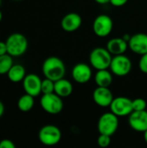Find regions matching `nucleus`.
Returning a JSON list of instances; mask_svg holds the SVG:
<instances>
[{
    "mask_svg": "<svg viewBox=\"0 0 147 148\" xmlns=\"http://www.w3.org/2000/svg\"><path fill=\"white\" fill-rule=\"evenodd\" d=\"M42 71L45 78L54 82L64 78L66 75V66L63 61L57 56L46 58L42 66Z\"/></svg>",
    "mask_w": 147,
    "mask_h": 148,
    "instance_id": "f257e3e1",
    "label": "nucleus"
},
{
    "mask_svg": "<svg viewBox=\"0 0 147 148\" xmlns=\"http://www.w3.org/2000/svg\"><path fill=\"white\" fill-rule=\"evenodd\" d=\"M8 54L13 57L23 56L28 49V40L21 33H13L8 36L5 41Z\"/></svg>",
    "mask_w": 147,
    "mask_h": 148,
    "instance_id": "f03ea898",
    "label": "nucleus"
},
{
    "mask_svg": "<svg viewBox=\"0 0 147 148\" xmlns=\"http://www.w3.org/2000/svg\"><path fill=\"white\" fill-rule=\"evenodd\" d=\"M113 55L107 48L97 47L94 49L89 55V62L91 67L96 70L108 69L112 62Z\"/></svg>",
    "mask_w": 147,
    "mask_h": 148,
    "instance_id": "7ed1b4c3",
    "label": "nucleus"
},
{
    "mask_svg": "<svg viewBox=\"0 0 147 148\" xmlns=\"http://www.w3.org/2000/svg\"><path fill=\"white\" fill-rule=\"evenodd\" d=\"M119 117L113 113H104L98 120L97 130L101 134L113 136L119 128Z\"/></svg>",
    "mask_w": 147,
    "mask_h": 148,
    "instance_id": "20e7f679",
    "label": "nucleus"
},
{
    "mask_svg": "<svg viewBox=\"0 0 147 148\" xmlns=\"http://www.w3.org/2000/svg\"><path fill=\"white\" fill-rule=\"evenodd\" d=\"M40 105L44 112L53 115L60 114L64 106L62 98L55 93L42 95L40 99Z\"/></svg>",
    "mask_w": 147,
    "mask_h": 148,
    "instance_id": "39448f33",
    "label": "nucleus"
},
{
    "mask_svg": "<svg viewBox=\"0 0 147 148\" xmlns=\"http://www.w3.org/2000/svg\"><path fill=\"white\" fill-rule=\"evenodd\" d=\"M39 141L47 147L57 145L62 140V132L60 128L55 125H45L38 133Z\"/></svg>",
    "mask_w": 147,
    "mask_h": 148,
    "instance_id": "423d86ee",
    "label": "nucleus"
},
{
    "mask_svg": "<svg viewBox=\"0 0 147 148\" xmlns=\"http://www.w3.org/2000/svg\"><path fill=\"white\" fill-rule=\"evenodd\" d=\"M133 69V63L131 59L125 54L113 56L109 67L110 71L113 75L123 77L127 75Z\"/></svg>",
    "mask_w": 147,
    "mask_h": 148,
    "instance_id": "0eeeda50",
    "label": "nucleus"
},
{
    "mask_svg": "<svg viewBox=\"0 0 147 148\" xmlns=\"http://www.w3.org/2000/svg\"><path fill=\"white\" fill-rule=\"evenodd\" d=\"M113 29V19L106 14H101L95 17L93 23L94 33L99 37L109 36Z\"/></svg>",
    "mask_w": 147,
    "mask_h": 148,
    "instance_id": "6e6552de",
    "label": "nucleus"
},
{
    "mask_svg": "<svg viewBox=\"0 0 147 148\" xmlns=\"http://www.w3.org/2000/svg\"><path fill=\"white\" fill-rule=\"evenodd\" d=\"M109 108L111 112L117 115L119 118L129 116L130 114L133 111V100L125 96L114 97Z\"/></svg>",
    "mask_w": 147,
    "mask_h": 148,
    "instance_id": "1a4fd4ad",
    "label": "nucleus"
},
{
    "mask_svg": "<svg viewBox=\"0 0 147 148\" xmlns=\"http://www.w3.org/2000/svg\"><path fill=\"white\" fill-rule=\"evenodd\" d=\"M71 75L75 82L79 84H85L91 80L93 76V70L90 65L80 62L73 67Z\"/></svg>",
    "mask_w": 147,
    "mask_h": 148,
    "instance_id": "9d476101",
    "label": "nucleus"
},
{
    "mask_svg": "<svg viewBox=\"0 0 147 148\" xmlns=\"http://www.w3.org/2000/svg\"><path fill=\"white\" fill-rule=\"evenodd\" d=\"M129 127L139 133L147 130V111H133L128 116Z\"/></svg>",
    "mask_w": 147,
    "mask_h": 148,
    "instance_id": "9b49d317",
    "label": "nucleus"
},
{
    "mask_svg": "<svg viewBox=\"0 0 147 148\" xmlns=\"http://www.w3.org/2000/svg\"><path fill=\"white\" fill-rule=\"evenodd\" d=\"M42 79L36 74L26 75L23 82V88L26 94H29L34 97L42 94Z\"/></svg>",
    "mask_w": 147,
    "mask_h": 148,
    "instance_id": "f8f14e48",
    "label": "nucleus"
},
{
    "mask_svg": "<svg viewBox=\"0 0 147 148\" xmlns=\"http://www.w3.org/2000/svg\"><path fill=\"white\" fill-rule=\"evenodd\" d=\"M128 48L134 54L142 56L147 53V34L137 33L131 36L128 41Z\"/></svg>",
    "mask_w": 147,
    "mask_h": 148,
    "instance_id": "ddd939ff",
    "label": "nucleus"
},
{
    "mask_svg": "<svg viewBox=\"0 0 147 148\" xmlns=\"http://www.w3.org/2000/svg\"><path fill=\"white\" fill-rule=\"evenodd\" d=\"M113 98V92L109 88L97 87L93 92V100L94 103L101 108L110 107Z\"/></svg>",
    "mask_w": 147,
    "mask_h": 148,
    "instance_id": "4468645a",
    "label": "nucleus"
},
{
    "mask_svg": "<svg viewBox=\"0 0 147 148\" xmlns=\"http://www.w3.org/2000/svg\"><path fill=\"white\" fill-rule=\"evenodd\" d=\"M81 23H82L81 16L75 12H70L66 14L61 21L62 29L66 32L76 31L77 29H79Z\"/></svg>",
    "mask_w": 147,
    "mask_h": 148,
    "instance_id": "2eb2a0df",
    "label": "nucleus"
},
{
    "mask_svg": "<svg viewBox=\"0 0 147 148\" xmlns=\"http://www.w3.org/2000/svg\"><path fill=\"white\" fill-rule=\"evenodd\" d=\"M107 50L113 56L125 54L128 48V42L126 41L123 37H114L111 38L107 43Z\"/></svg>",
    "mask_w": 147,
    "mask_h": 148,
    "instance_id": "dca6fc26",
    "label": "nucleus"
},
{
    "mask_svg": "<svg viewBox=\"0 0 147 148\" xmlns=\"http://www.w3.org/2000/svg\"><path fill=\"white\" fill-rule=\"evenodd\" d=\"M73 84L70 81L62 78L55 82V93L62 98L68 97L73 93Z\"/></svg>",
    "mask_w": 147,
    "mask_h": 148,
    "instance_id": "f3484780",
    "label": "nucleus"
},
{
    "mask_svg": "<svg viewBox=\"0 0 147 148\" xmlns=\"http://www.w3.org/2000/svg\"><path fill=\"white\" fill-rule=\"evenodd\" d=\"M113 81V73L108 69L97 70L94 75V82L97 87H106L109 88Z\"/></svg>",
    "mask_w": 147,
    "mask_h": 148,
    "instance_id": "a211bd4d",
    "label": "nucleus"
},
{
    "mask_svg": "<svg viewBox=\"0 0 147 148\" xmlns=\"http://www.w3.org/2000/svg\"><path fill=\"white\" fill-rule=\"evenodd\" d=\"M8 79L14 83L21 82L26 76V69L22 64L14 63L7 73Z\"/></svg>",
    "mask_w": 147,
    "mask_h": 148,
    "instance_id": "6ab92c4d",
    "label": "nucleus"
},
{
    "mask_svg": "<svg viewBox=\"0 0 147 148\" xmlns=\"http://www.w3.org/2000/svg\"><path fill=\"white\" fill-rule=\"evenodd\" d=\"M34 98H35L34 96L25 93L17 101V108H18V109L21 112H24V113L30 111L34 108V105H35Z\"/></svg>",
    "mask_w": 147,
    "mask_h": 148,
    "instance_id": "aec40b11",
    "label": "nucleus"
},
{
    "mask_svg": "<svg viewBox=\"0 0 147 148\" xmlns=\"http://www.w3.org/2000/svg\"><path fill=\"white\" fill-rule=\"evenodd\" d=\"M14 64L13 56L9 54L0 56V75H7Z\"/></svg>",
    "mask_w": 147,
    "mask_h": 148,
    "instance_id": "412c9836",
    "label": "nucleus"
},
{
    "mask_svg": "<svg viewBox=\"0 0 147 148\" xmlns=\"http://www.w3.org/2000/svg\"><path fill=\"white\" fill-rule=\"evenodd\" d=\"M42 94H50V93H55V82L49 79L45 78L42 81V87H41Z\"/></svg>",
    "mask_w": 147,
    "mask_h": 148,
    "instance_id": "4be33fe9",
    "label": "nucleus"
},
{
    "mask_svg": "<svg viewBox=\"0 0 147 148\" xmlns=\"http://www.w3.org/2000/svg\"><path fill=\"white\" fill-rule=\"evenodd\" d=\"M147 102L143 98H136L133 100V111H143L146 110Z\"/></svg>",
    "mask_w": 147,
    "mask_h": 148,
    "instance_id": "5701e85b",
    "label": "nucleus"
},
{
    "mask_svg": "<svg viewBox=\"0 0 147 148\" xmlns=\"http://www.w3.org/2000/svg\"><path fill=\"white\" fill-rule=\"evenodd\" d=\"M111 137L107 134H101L97 138V144L100 147L107 148L111 144Z\"/></svg>",
    "mask_w": 147,
    "mask_h": 148,
    "instance_id": "b1692460",
    "label": "nucleus"
},
{
    "mask_svg": "<svg viewBox=\"0 0 147 148\" xmlns=\"http://www.w3.org/2000/svg\"><path fill=\"white\" fill-rule=\"evenodd\" d=\"M139 68L142 73L147 75V53L141 56L139 61Z\"/></svg>",
    "mask_w": 147,
    "mask_h": 148,
    "instance_id": "393cba45",
    "label": "nucleus"
},
{
    "mask_svg": "<svg viewBox=\"0 0 147 148\" xmlns=\"http://www.w3.org/2000/svg\"><path fill=\"white\" fill-rule=\"evenodd\" d=\"M16 145L11 140L3 139L0 141V148H15Z\"/></svg>",
    "mask_w": 147,
    "mask_h": 148,
    "instance_id": "a878e982",
    "label": "nucleus"
},
{
    "mask_svg": "<svg viewBox=\"0 0 147 148\" xmlns=\"http://www.w3.org/2000/svg\"><path fill=\"white\" fill-rule=\"evenodd\" d=\"M127 2L128 0H110L109 3L114 7H121L124 6Z\"/></svg>",
    "mask_w": 147,
    "mask_h": 148,
    "instance_id": "bb28decb",
    "label": "nucleus"
},
{
    "mask_svg": "<svg viewBox=\"0 0 147 148\" xmlns=\"http://www.w3.org/2000/svg\"><path fill=\"white\" fill-rule=\"evenodd\" d=\"M5 54H8L6 42H1V41H0V56L5 55Z\"/></svg>",
    "mask_w": 147,
    "mask_h": 148,
    "instance_id": "cd10ccee",
    "label": "nucleus"
},
{
    "mask_svg": "<svg viewBox=\"0 0 147 148\" xmlns=\"http://www.w3.org/2000/svg\"><path fill=\"white\" fill-rule=\"evenodd\" d=\"M4 110H5V108H4V105H3V103L0 101V118L3 115V114H4Z\"/></svg>",
    "mask_w": 147,
    "mask_h": 148,
    "instance_id": "c85d7f7f",
    "label": "nucleus"
},
{
    "mask_svg": "<svg viewBox=\"0 0 147 148\" xmlns=\"http://www.w3.org/2000/svg\"><path fill=\"white\" fill-rule=\"evenodd\" d=\"M97 3L99 4H101V5H104V4H107L109 3V1L110 0H94Z\"/></svg>",
    "mask_w": 147,
    "mask_h": 148,
    "instance_id": "c756f323",
    "label": "nucleus"
},
{
    "mask_svg": "<svg viewBox=\"0 0 147 148\" xmlns=\"http://www.w3.org/2000/svg\"><path fill=\"white\" fill-rule=\"evenodd\" d=\"M143 137H144V140H145V142L147 144V130L143 133Z\"/></svg>",
    "mask_w": 147,
    "mask_h": 148,
    "instance_id": "7c9ffc66",
    "label": "nucleus"
},
{
    "mask_svg": "<svg viewBox=\"0 0 147 148\" xmlns=\"http://www.w3.org/2000/svg\"><path fill=\"white\" fill-rule=\"evenodd\" d=\"M2 19H3V14H2V11L0 10V23H1Z\"/></svg>",
    "mask_w": 147,
    "mask_h": 148,
    "instance_id": "2f4dec72",
    "label": "nucleus"
},
{
    "mask_svg": "<svg viewBox=\"0 0 147 148\" xmlns=\"http://www.w3.org/2000/svg\"><path fill=\"white\" fill-rule=\"evenodd\" d=\"M1 3H2V0H0V5H1Z\"/></svg>",
    "mask_w": 147,
    "mask_h": 148,
    "instance_id": "473e14b6",
    "label": "nucleus"
},
{
    "mask_svg": "<svg viewBox=\"0 0 147 148\" xmlns=\"http://www.w3.org/2000/svg\"><path fill=\"white\" fill-rule=\"evenodd\" d=\"M15 1H20V0H15Z\"/></svg>",
    "mask_w": 147,
    "mask_h": 148,
    "instance_id": "72a5a7b5",
    "label": "nucleus"
}]
</instances>
